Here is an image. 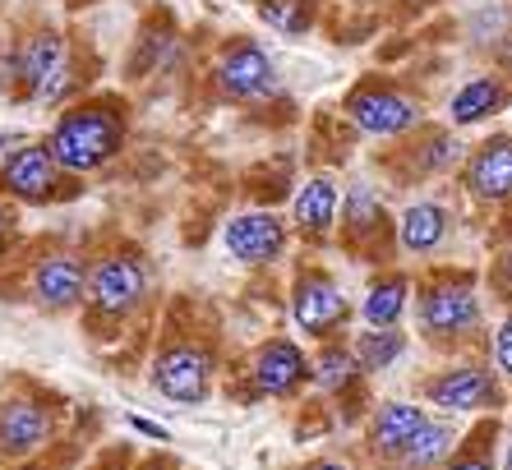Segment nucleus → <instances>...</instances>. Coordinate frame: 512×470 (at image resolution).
<instances>
[{"instance_id": "nucleus-1", "label": "nucleus", "mask_w": 512, "mask_h": 470, "mask_svg": "<svg viewBox=\"0 0 512 470\" xmlns=\"http://www.w3.org/2000/svg\"><path fill=\"white\" fill-rule=\"evenodd\" d=\"M125 134H130L125 106H120L116 97H97V102L70 106V111L56 120L47 148H51V157H56L60 171L88 176V171L107 166L111 157L125 148Z\"/></svg>"}, {"instance_id": "nucleus-2", "label": "nucleus", "mask_w": 512, "mask_h": 470, "mask_svg": "<svg viewBox=\"0 0 512 470\" xmlns=\"http://www.w3.org/2000/svg\"><path fill=\"white\" fill-rule=\"evenodd\" d=\"M14 83L24 88L33 102H60L74 88V65H70V47L65 37L42 28L19 47L14 56Z\"/></svg>"}, {"instance_id": "nucleus-3", "label": "nucleus", "mask_w": 512, "mask_h": 470, "mask_svg": "<svg viewBox=\"0 0 512 470\" xmlns=\"http://www.w3.org/2000/svg\"><path fill=\"white\" fill-rule=\"evenodd\" d=\"M84 295L93 314L102 318H125L139 309V300L148 295V268H143L134 254H111L102 259L84 282Z\"/></svg>"}, {"instance_id": "nucleus-4", "label": "nucleus", "mask_w": 512, "mask_h": 470, "mask_svg": "<svg viewBox=\"0 0 512 470\" xmlns=\"http://www.w3.org/2000/svg\"><path fill=\"white\" fill-rule=\"evenodd\" d=\"M213 74H217L222 97H231V102H259V97H268L277 88L273 60L250 37H236V42H227V47L217 51Z\"/></svg>"}, {"instance_id": "nucleus-5", "label": "nucleus", "mask_w": 512, "mask_h": 470, "mask_svg": "<svg viewBox=\"0 0 512 470\" xmlns=\"http://www.w3.org/2000/svg\"><path fill=\"white\" fill-rule=\"evenodd\" d=\"M0 194L19 203H51L60 194V166L47 143H24L0 162Z\"/></svg>"}, {"instance_id": "nucleus-6", "label": "nucleus", "mask_w": 512, "mask_h": 470, "mask_svg": "<svg viewBox=\"0 0 512 470\" xmlns=\"http://www.w3.org/2000/svg\"><path fill=\"white\" fill-rule=\"evenodd\" d=\"M346 116L356 120L365 134H379V139H393L406 134L420 120V106L406 93L388 88V83H360L356 93L346 97Z\"/></svg>"}, {"instance_id": "nucleus-7", "label": "nucleus", "mask_w": 512, "mask_h": 470, "mask_svg": "<svg viewBox=\"0 0 512 470\" xmlns=\"http://www.w3.org/2000/svg\"><path fill=\"white\" fill-rule=\"evenodd\" d=\"M153 388L167 401L199 406L208 397V388H213V355L203 351V346H171V351L157 355Z\"/></svg>"}, {"instance_id": "nucleus-8", "label": "nucleus", "mask_w": 512, "mask_h": 470, "mask_svg": "<svg viewBox=\"0 0 512 470\" xmlns=\"http://www.w3.org/2000/svg\"><path fill=\"white\" fill-rule=\"evenodd\" d=\"M420 323H425L429 337H457V332L476 328L480 323V295L471 277H457V282H443L425 295L420 305Z\"/></svg>"}, {"instance_id": "nucleus-9", "label": "nucleus", "mask_w": 512, "mask_h": 470, "mask_svg": "<svg viewBox=\"0 0 512 470\" xmlns=\"http://www.w3.org/2000/svg\"><path fill=\"white\" fill-rule=\"evenodd\" d=\"M291 318H296L300 332L310 337H328L346 318V295L337 291V282L328 272H305L291 291Z\"/></svg>"}, {"instance_id": "nucleus-10", "label": "nucleus", "mask_w": 512, "mask_h": 470, "mask_svg": "<svg viewBox=\"0 0 512 470\" xmlns=\"http://www.w3.org/2000/svg\"><path fill=\"white\" fill-rule=\"evenodd\" d=\"M51 411L37 406L33 397H5L0 401V457H33L37 447H47L51 438Z\"/></svg>"}, {"instance_id": "nucleus-11", "label": "nucleus", "mask_w": 512, "mask_h": 470, "mask_svg": "<svg viewBox=\"0 0 512 470\" xmlns=\"http://www.w3.org/2000/svg\"><path fill=\"white\" fill-rule=\"evenodd\" d=\"M227 254L240 263H273L282 259L286 249V226L282 217H273V212H245V217H231L227 222Z\"/></svg>"}, {"instance_id": "nucleus-12", "label": "nucleus", "mask_w": 512, "mask_h": 470, "mask_svg": "<svg viewBox=\"0 0 512 470\" xmlns=\"http://www.w3.org/2000/svg\"><path fill=\"white\" fill-rule=\"evenodd\" d=\"M429 401L453 415H466V411H494L503 401V392L489 369L466 365V369H448L443 378H434V383H429Z\"/></svg>"}, {"instance_id": "nucleus-13", "label": "nucleus", "mask_w": 512, "mask_h": 470, "mask_svg": "<svg viewBox=\"0 0 512 470\" xmlns=\"http://www.w3.org/2000/svg\"><path fill=\"white\" fill-rule=\"evenodd\" d=\"M466 189L485 203L512 199V139L494 134L489 143H480L466 162Z\"/></svg>"}, {"instance_id": "nucleus-14", "label": "nucleus", "mask_w": 512, "mask_h": 470, "mask_svg": "<svg viewBox=\"0 0 512 470\" xmlns=\"http://www.w3.org/2000/svg\"><path fill=\"white\" fill-rule=\"evenodd\" d=\"M84 282H88L84 263L70 259V254H51L33 272V295L42 309H56L60 314V309H74L84 300Z\"/></svg>"}, {"instance_id": "nucleus-15", "label": "nucleus", "mask_w": 512, "mask_h": 470, "mask_svg": "<svg viewBox=\"0 0 512 470\" xmlns=\"http://www.w3.org/2000/svg\"><path fill=\"white\" fill-rule=\"evenodd\" d=\"M254 388L268 392V397H286V392L300 388V378L310 374V365H305V355H300L296 341H268L259 355H254Z\"/></svg>"}, {"instance_id": "nucleus-16", "label": "nucleus", "mask_w": 512, "mask_h": 470, "mask_svg": "<svg viewBox=\"0 0 512 470\" xmlns=\"http://www.w3.org/2000/svg\"><path fill=\"white\" fill-rule=\"evenodd\" d=\"M291 217H296V226L310 240H323V235L333 231L337 222V185L333 180H310V185L296 194V208H291Z\"/></svg>"}, {"instance_id": "nucleus-17", "label": "nucleus", "mask_w": 512, "mask_h": 470, "mask_svg": "<svg viewBox=\"0 0 512 470\" xmlns=\"http://www.w3.org/2000/svg\"><path fill=\"white\" fill-rule=\"evenodd\" d=\"M425 420L429 415L420 411V406H411V401H388V406H379V415H374L370 438H374L379 452H402Z\"/></svg>"}, {"instance_id": "nucleus-18", "label": "nucleus", "mask_w": 512, "mask_h": 470, "mask_svg": "<svg viewBox=\"0 0 512 470\" xmlns=\"http://www.w3.org/2000/svg\"><path fill=\"white\" fill-rule=\"evenodd\" d=\"M397 235H402V245L411 249V254H429V249L448 235V212H443L439 203H416V208L402 212Z\"/></svg>"}, {"instance_id": "nucleus-19", "label": "nucleus", "mask_w": 512, "mask_h": 470, "mask_svg": "<svg viewBox=\"0 0 512 470\" xmlns=\"http://www.w3.org/2000/svg\"><path fill=\"white\" fill-rule=\"evenodd\" d=\"M503 106H508V88L499 79H471L453 97V125H476V120L494 116Z\"/></svg>"}, {"instance_id": "nucleus-20", "label": "nucleus", "mask_w": 512, "mask_h": 470, "mask_svg": "<svg viewBox=\"0 0 512 470\" xmlns=\"http://www.w3.org/2000/svg\"><path fill=\"white\" fill-rule=\"evenodd\" d=\"M259 19L282 37H305L319 19V0H254Z\"/></svg>"}, {"instance_id": "nucleus-21", "label": "nucleus", "mask_w": 512, "mask_h": 470, "mask_svg": "<svg viewBox=\"0 0 512 470\" xmlns=\"http://www.w3.org/2000/svg\"><path fill=\"white\" fill-rule=\"evenodd\" d=\"M406 291H411L406 277H383L379 286H370L365 305H360L365 323H370V328H393L397 318H402V309H406Z\"/></svg>"}, {"instance_id": "nucleus-22", "label": "nucleus", "mask_w": 512, "mask_h": 470, "mask_svg": "<svg viewBox=\"0 0 512 470\" xmlns=\"http://www.w3.org/2000/svg\"><path fill=\"white\" fill-rule=\"evenodd\" d=\"M448 452H453V429L425 420L416 429V438L402 447V461H406V470H429V466H439Z\"/></svg>"}, {"instance_id": "nucleus-23", "label": "nucleus", "mask_w": 512, "mask_h": 470, "mask_svg": "<svg viewBox=\"0 0 512 470\" xmlns=\"http://www.w3.org/2000/svg\"><path fill=\"white\" fill-rule=\"evenodd\" d=\"M402 351H406V337L397 332V323L393 328H374V332H365V337L356 341V365L360 369H388V365H397L402 360Z\"/></svg>"}, {"instance_id": "nucleus-24", "label": "nucleus", "mask_w": 512, "mask_h": 470, "mask_svg": "<svg viewBox=\"0 0 512 470\" xmlns=\"http://www.w3.org/2000/svg\"><path fill=\"white\" fill-rule=\"evenodd\" d=\"M314 378H319L328 392H342V388H351L360 378V365H356V355L351 351H342V346H328V351L314 360Z\"/></svg>"}, {"instance_id": "nucleus-25", "label": "nucleus", "mask_w": 512, "mask_h": 470, "mask_svg": "<svg viewBox=\"0 0 512 470\" xmlns=\"http://www.w3.org/2000/svg\"><path fill=\"white\" fill-rule=\"evenodd\" d=\"M494 355H499V369H503V378H512V314L503 318L499 341H494Z\"/></svg>"}, {"instance_id": "nucleus-26", "label": "nucleus", "mask_w": 512, "mask_h": 470, "mask_svg": "<svg viewBox=\"0 0 512 470\" xmlns=\"http://www.w3.org/2000/svg\"><path fill=\"white\" fill-rule=\"evenodd\" d=\"M494 286L503 291V300H512V249L499 259V268H494Z\"/></svg>"}, {"instance_id": "nucleus-27", "label": "nucleus", "mask_w": 512, "mask_h": 470, "mask_svg": "<svg viewBox=\"0 0 512 470\" xmlns=\"http://www.w3.org/2000/svg\"><path fill=\"white\" fill-rule=\"evenodd\" d=\"M448 470H494V466H489V457H476V452H471V457H457Z\"/></svg>"}, {"instance_id": "nucleus-28", "label": "nucleus", "mask_w": 512, "mask_h": 470, "mask_svg": "<svg viewBox=\"0 0 512 470\" xmlns=\"http://www.w3.org/2000/svg\"><path fill=\"white\" fill-rule=\"evenodd\" d=\"M10 231H14V212L0 203V249H5V240H10Z\"/></svg>"}, {"instance_id": "nucleus-29", "label": "nucleus", "mask_w": 512, "mask_h": 470, "mask_svg": "<svg viewBox=\"0 0 512 470\" xmlns=\"http://www.w3.org/2000/svg\"><path fill=\"white\" fill-rule=\"evenodd\" d=\"M134 429H139V434H148V438H157V443H162V438H167V429H157L153 420H130Z\"/></svg>"}, {"instance_id": "nucleus-30", "label": "nucleus", "mask_w": 512, "mask_h": 470, "mask_svg": "<svg viewBox=\"0 0 512 470\" xmlns=\"http://www.w3.org/2000/svg\"><path fill=\"white\" fill-rule=\"evenodd\" d=\"M310 470H351V466H342V461H314Z\"/></svg>"}, {"instance_id": "nucleus-31", "label": "nucleus", "mask_w": 512, "mask_h": 470, "mask_svg": "<svg viewBox=\"0 0 512 470\" xmlns=\"http://www.w3.org/2000/svg\"><path fill=\"white\" fill-rule=\"evenodd\" d=\"M503 65L512 70V33H508V42H503Z\"/></svg>"}, {"instance_id": "nucleus-32", "label": "nucleus", "mask_w": 512, "mask_h": 470, "mask_svg": "<svg viewBox=\"0 0 512 470\" xmlns=\"http://www.w3.org/2000/svg\"><path fill=\"white\" fill-rule=\"evenodd\" d=\"M508 470H512V447H508Z\"/></svg>"}, {"instance_id": "nucleus-33", "label": "nucleus", "mask_w": 512, "mask_h": 470, "mask_svg": "<svg viewBox=\"0 0 512 470\" xmlns=\"http://www.w3.org/2000/svg\"><path fill=\"white\" fill-rule=\"evenodd\" d=\"M416 5H434V0H416Z\"/></svg>"}, {"instance_id": "nucleus-34", "label": "nucleus", "mask_w": 512, "mask_h": 470, "mask_svg": "<svg viewBox=\"0 0 512 470\" xmlns=\"http://www.w3.org/2000/svg\"><path fill=\"white\" fill-rule=\"evenodd\" d=\"M24 470H37V466H24Z\"/></svg>"}]
</instances>
